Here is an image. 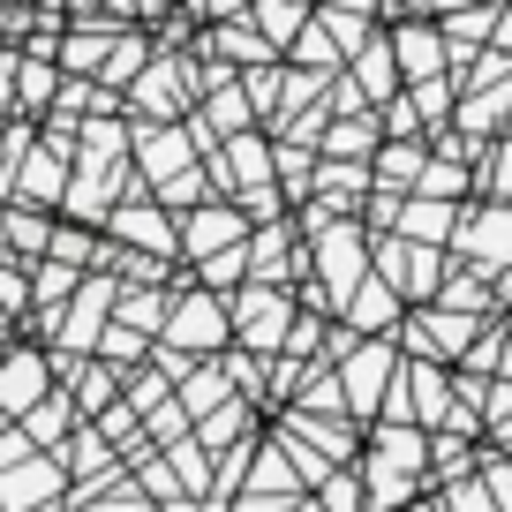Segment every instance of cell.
Masks as SVG:
<instances>
[{
    "label": "cell",
    "instance_id": "1",
    "mask_svg": "<svg viewBox=\"0 0 512 512\" xmlns=\"http://www.w3.org/2000/svg\"><path fill=\"white\" fill-rule=\"evenodd\" d=\"M422 437L415 430H400V422H384L377 430V445H369V505L377 512H400V505H415V490H422Z\"/></svg>",
    "mask_w": 512,
    "mask_h": 512
},
{
    "label": "cell",
    "instance_id": "2",
    "mask_svg": "<svg viewBox=\"0 0 512 512\" xmlns=\"http://www.w3.org/2000/svg\"><path fill=\"white\" fill-rule=\"evenodd\" d=\"M287 332H294V302H287V287H264V279H256V287L241 294L234 339H241V347H256V354H279V347H287Z\"/></svg>",
    "mask_w": 512,
    "mask_h": 512
},
{
    "label": "cell",
    "instance_id": "3",
    "mask_svg": "<svg viewBox=\"0 0 512 512\" xmlns=\"http://www.w3.org/2000/svg\"><path fill=\"white\" fill-rule=\"evenodd\" d=\"M339 354H347V369H339V400H347V415H369V407L384 400V369H392V339H339Z\"/></svg>",
    "mask_w": 512,
    "mask_h": 512
},
{
    "label": "cell",
    "instance_id": "4",
    "mask_svg": "<svg viewBox=\"0 0 512 512\" xmlns=\"http://www.w3.org/2000/svg\"><path fill=\"white\" fill-rule=\"evenodd\" d=\"M226 332H234V317H226L211 294H189V302L166 317V339H174V354H204V347H226Z\"/></svg>",
    "mask_w": 512,
    "mask_h": 512
},
{
    "label": "cell",
    "instance_id": "5",
    "mask_svg": "<svg viewBox=\"0 0 512 512\" xmlns=\"http://www.w3.org/2000/svg\"><path fill=\"white\" fill-rule=\"evenodd\" d=\"M377 279H384V287H392V294H430V279H437V249H430V241H384V249H377Z\"/></svg>",
    "mask_w": 512,
    "mask_h": 512
},
{
    "label": "cell",
    "instance_id": "6",
    "mask_svg": "<svg viewBox=\"0 0 512 512\" xmlns=\"http://www.w3.org/2000/svg\"><path fill=\"white\" fill-rule=\"evenodd\" d=\"M317 272L332 279V302H347L354 287H362V234L354 226H324V241H317Z\"/></svg>",
    "mask_w": 512,
    "mask_h": 512
},
{
    "label": "cell",
    "instance_id": "7",
    "mask_svg": "<svg viewBox=\"0 0 512 512\" xmlns=\"http://www.w3.org/2000/svg\"><path fill=\"white\" fill-rule=\"evenodd\" d=\"M460 249L475 256V264H512V204L482 211L475 226H460Z\"/></svg>",
    "mask_w": 512,
    "mask_h": 512
},
{
    "label": "cell",
    "instance_id": "8",
    "mask_svg": "<svg viewBox=\"0 0 512 512\" xmlns=\"http://www.w3.org/2000/svg\"><path fill=\"white\" fill-rule=\"evenodd\" d=\"M392 53H400V68L415 83H437V68H445V53H437V31L430 23H415V31H392Z\"/></svg>",
    "mask_w": 512,
    "mask_h": 512
},
{
    "label": "cell",
    "instance_id": "9",
    "mask_svg": "<svg viewBox=\"0 0 512 512\" xmlns=\"http://www.w3.org/2000/svg\"><path fill=\"white\" fill-rule=\"evenodd\" d=\"M38 392H46V362L38 354H8L0 362V407H31Z\"/></svg>",
    "mask_w": 512,
    "mask_h": 512
},
{
    "label": "cell",
    "instance_id": "10",
    "mask_svg": "<svg viewBox=\"0 0 512 512\" xmlns=\"http://www.w3.org/2000/svg\"><path fill=\"white\" fill-rule=\"evenodd\" d=\"M234 241H241V219H234V211H196V226H189V249L204 256V264H211V256H226Z\"/></svg>",
    "mask_w": 512,
    "mask_h": 512
},
{
    "label": "cell",
    "instance_id": "11",
    "mask_svg": "<svg viewBox=\"0 0 512 512\" xmlns=\"http://www.w3.org/2000/svg\"><path fill=\"white\" fill-rule=\"evenodd\" d=\"M392 324V287L384 279H362L354 287V332H384Z\"/></svg>",
    "mask_w": 512,
    "mask_h": 512
},
{
    "label": "cell",
    "instance_id": "12",
    "mask_svg": "<svg viewBox=\"0 0 512 512\" xmlns=\"http://www.w3.org/2000/svg\"><path fill=\"white\" fill-rule=\"evenodd\" d=\"M452 226V211H445V196H415V204L400 211V234H415V241H437Z\"/></svg>",
    "mask_w": 512,
    "mask_h": 512
},
{
    "label": "cell",
    "instance_id": "13",
    "mask_svg": "<svg viewBox=\"0 0 512 512\" xmlns=\"http://www.w3.org/2000/svg\"><path fill=\"white\" fill-rule=\"evenodd\" d=\"M219 392H234V362H211V369H196V377H189V407H196V415H211V407H219Z\"/></svg>",
    "mask_w": 512,
    "mask_h": 512
},
{
    "label": "cell",
    "instance_id": "14",
    "mask_svg": "<svg viewBox=\"0 0 512 512\" xmlns=\"http://www.w3.org/2000/svg\"><path fill=\"white\" fill-rule=\"evenodd\" d=\"M256 23H264L279 46H294V31H302V8H294V0H256Z\"/></svg>",
    "mask_w": 512,
    "mask_h": 512
},
{
    "label": "cell",
    "instance_id": "15",
    "mask_svg": "<svg viewBox=\"0 0 512 512\" xmlns=\"http://www.w3.org/2000/svg\"><path fill=\"white\" fill-rule=\"evenodd\" d=\"M121 234H136V241H151V249H174V226L159 219V211H121Z\"/></svg>",
    "mask_w": 512,
    "mask_h": 512
},
{
    "label": "cell",
    "instance_id": "16",
    "mask_svg": "<svg viewBox=\"0 0 512 512\" xmlns=\"http://www.w3.org/2000/svg\"><path fill=\"white\" fill-rule=\"evenodd\" d=\"M377 174H384V181H415V174H422V151H415V144H384V151H377Z\"/></svg>",
    "mask_w": 512,
    "mask_h": 512
},
{
    "label": "cell",
    "instance_id": "17",
    "mask_svg": "<svg viewBox=\"0 0 512 512\" xmlns=\"http://www.w3.org/2000/svg\"><path fill=\"white\" fill-rule=\"evenodd\" d=\"M324 512H362V482L354 475H324Z\"/></svg>",
    "mask_w": 512,
    "mask_h": 512
},
{
    "label": "cell",
    "instance_id": "18",
    "mask_svg": "<svg viewBox=\"0 0 512 512\" xmlns=\"http://www.w3.org/2000/svg\"><path fill=\"white\" fill-rule=\"evenodd\" d=\"M347 144H354V151H369V144H377V128H369V121H354V128L339 121V128H332V151H347Z\"/></svg>",
    "mask_w": 512,
    "mask_h": 512
},
{
    "label": "cell",
    "instance_id": "19",
    "mask_svg": "<svg viewBox=\"0 0 512 512\" xmlns=\"http://www.w3.org/2000/svg\"><path fill=\"white\" fill-rule=\"evenodd\" d=\"M490 482H497V512H512V467H505V460L490 467Z\"/></svg>",
    "mask_w": 512,
    "mask_h": 512
},
{
    "label": "cell",
    "instance_id": "20",
    "mask_svg": "<svg viewBox=\"0 0 512 512\" xmlns=\"http://www.w3.org/2000/svg\"><path fill=\"white\" fill-rule=\"evenodd\" d=\"M497 159H505V166H497V189H505V196H512V144H505V151H497Z\"/></svg>",
    "mask_w": 512,
    "mask_h": 512
},
{
    "label": "cell",
    "instance_id": "21",
    "mask_svg": "<svg viewBox=\"0 0 512 512\" xmlns=\"http://www.w3.org/2000/svg\"><path fill=\"white\" fill-rule=\"evenodd\" d=\"M497 46H505V53H512V16H505V23H497Z\"/></svg>",
    "mask_w": 512,
    "mask_h": 512
},
{
    "label": "cell",
    "instance_id": "22",
    "mask_svg": "<svg viewBox=\"0 0 512 512\" xmlns=\"http://www.w3.org/2000/svg\"><path fill=\"white\" fill-rule=\"evenodd\" d=\"M422 512H437V505H422Z\"/></svg>",
    "mask_w": 512,
    "mask_h": 512
}]
</instances>
